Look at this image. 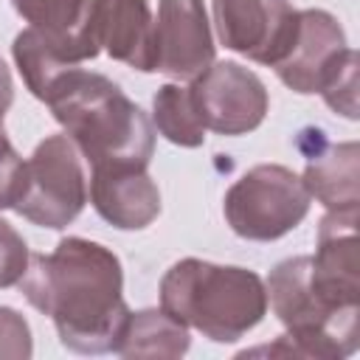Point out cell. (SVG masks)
<instances>
[{
  "label": "cell",
  "mask_w": 360,
  "mask_h": 360,
  "mask_svg": "<svg viewBox=\"0 0 360 360\" xmlns=\"http://www.w3.org/2000/svg\"><path fill=\"white\" fill-rule=\"evenodd\" d=\"M20 290L34 309L53 321L65 349L76 354L115 352L129 307L121 259L107 245L65 236L51 253H31Z\"/></svg>",
  "instance_id": "cell-1"
},
{
  "label": "cell",
  "mask_w": 360,
  "mask_h": 360,
  "mask_svg": "<svg viewBox=\"0 0 360 360\" xmlns=\"http://www.w3.org/2000/svg\"><path fill=\"white\" fill-rule=\"evenodd\" d=\"M267 304L284 323V335L273 346L245 354H281V357H321L340 360L357 349L360 290L340 287L323 278L309 256H290L267 276Z\"/></svg>",
  "instance_id": "cell-2"
},
{
  "label": "cell",
  "mask_w": 360,
  "mask_h": 360,
  "mask_svg": "<svg viewBox=\"0 0 360 360\" xmlns=\"http://www.w3.org/2000/svg\"><path fill=\"white\" fill-rule=\"evenodd\" d=\"M79 155L96 166H149L155 152L152 118L107 76L73 68L45 96Z\"/></svg>",
  "instance_id": "cell-3"
},
{
  "label": "cell",
  "mask_w": 360,
  "mask_h": 360,
  "mask_svg": "<svg viewBox=\"0 0 360 360\" xmlns=\"http://www.w3.org/2000/svg\"><path fill=\"white\" fill-rule=\"evenodd\" d=\"M160 309L214 343H233L267 315V290L248 267L188 256L163 273Z\"/></svg>",
  "instance_id": "cell-4"
},
{
  "label": "cell",
  "mask_w": 360,
  "mask_h": 360,
  "mask_svg": "<svg viewBox=\"0 0 360 360\" xmlns=\"http://www.w3.org/2000/svg\"><path fill=\"white\" fill-rule=\"evenodd\" d=\"M309 191L304 180L278 163L248 169L222 200L231 231L250 242H273L290 233L309 214Z\"/></svg>",
  "instance_id": "cell-5"
},
{
  "label": "cell",
  "mask_w": 360,
  "mask_h": 360,
  "mask_svg": "<svg viewBox=\"0 0 360 360\" xmlns=\"http://www.w3.org/2000/svg\"><path fill=\"white\" fill-rule=\"evenodd\" d=\"M84 202L87 177L79 149L65 132L48 135L25 160L22 191L14 211L39 228L62 231L84 211Z\"/></svg>",
  "instance_id": "cell-6"
},
{
  "label": "cell",
  "mask_w": 360,
  "mask_h": 360,
  "mask_svg": "<svg viewBox=\"0 0 360 360\" xmlns=\"http://www.w3.org/2000/svg\"><path fill=\"white\" fill-rule=\"evenodd\" d=\"M188 90L205 129L217 135H248L270 110L264 82L233 59L211 62Z\"/></svg>",
  "instance_id": "cell-7"
},
{
  "label": "cell",
  "mask_w": 360,
  "mask_h": 360,
  "mask_svg": "<svg viewBox=\"0 0 360 360\" xmlns=\"http://www.w3.org/2000/svg\"><path fill=\"white\" fill-rule=\"evenodd\" d=\"M211 11L219 42L267 68L284 56L298 22L287 0H211Z\"/></svg>",
  "instance_id": "cell-8"
},
{
  "label": "cell",
  "mask_w": 360,
  "mask_h": 360,
  "mask_svg": "<svg viewBox=\"0 0 360 360\" xmlns=\"http://www.w3.org/2000/svg\"><path fill=\"white\" fill-rule=\"evenodd\" d=\"M352 48L346 45V31L323 8L298 11V22L284 56L273 65L276 76L295 93H321L338 68L346 62Z\"/></svg>",
  "instance_id": "cell-9"
},
{
  "label": "cell",
  "mask_w": 360,
  "mask_h": 360,
  "mask_svg": "<svg viewBox=\"0 0 360 360\" xmlns=\"http://www.w3.org/2000/svg\"><path fill=\"white\" fill-rule=\"evenodd\" d=\"M217 45L202 0H160L155 20V70L180 82L214 62Z\"/></svg>",
  "instance_id": "cell-10"
},
{
  "label": "cell",
  "mask_w": 360,
  "mask_h": 360,
  "mask_svg": "<svg viewBox=\"0 0 360 360\" xmlns=\"http://www.w3.org/2000/svg\"><path fill=\"white\" fill-rule=\"evenodd\" d=\"M90 202L96 214L118 231H141L160 214V191L146 166L90 169Z\"/></svg>",
  "instance_id": "cell-11"
},
{
  "label": "cell",
  "mask_w": 360,
  "mask_h": 360,
  "mask_svg": "<svg viewBox=\"0 0 360 360\" xmlns=\"http://www.w3.org/2000/svg\"><path fill=\"white\" fill-rule=\"evenodd\" d=\"M304 186L326 211L360 208V149L354 141L332 143L321 129H304Z\"/></svg>",
  "instance_id": "cell-12"
},
{
  "label": "cell",
  "mask_w": 360,
  "mask_h": 360,
  "mask_svg": "<svg viewBox=\"0 0 360 360\" xmlns=\"http://www.w3.org/2000/svg\"><path fill=\"white\" fill-rule=\"evenodd\" d=\"M90 28L110 59L141 73L155 70V20L146 0H90Z\"/></svg>",
  "instance_id": "cell-13"
},
{
  "label": "cell",
  "mask_w": 360,
  "mask_h": 360,
  "mask_svg": "<svg viewBox=\"0 0 360 360\" xmlns=\"http://www.w3.org/2000/svg\"><path fill=\"white\" fill-rule=\"evenodd\" d=\"M98 42L90 34L82 37H56V34H45L39 28H25L14 37L11 45V56L14 65L25 82V87L45 101L48 90L53 87V82L73 70L82 68V62L96 59L98 56Z\"/></svg>",
  "instance_id": "cell-14"
},
{
  "label": "cell",
  "mask_w": 360,
  "mask_h": 360,
  "mask_svg": "<svg viewBox=\"0 0 360 360\" xmlns=\"http://www.w3.org/2000/svg\"><path fill=\"white\" fill-rule=\"evenodd\" d=\"M191 346L188 326L166 315L163 309H138L129 312L118 335L115 354L121 357H183Z\"/></svg>",
  "instance_id": "cell-15"
},
{
  "label": "cell",
  "mask_w": 360,
  "mask_h": 360,
  "mask_svg": "<svg viewBox=\"0 0 360 360\" xmlns=\"http://www.w3.org/2000/svg\"><path fill=\"white\" fill-rule=\"evenodd\" d=\"M152 127L174 146L194 149L205 143V124L183 84H160L152 98Z\"/></svg>",
  "instance_id": "cell-16"
},
{
  "label": "cell",
  "mask_w": 360,
  "mask_h": 360,
  "mask_svg": "<svg viewBox=\"0 0 360 360\" xmlns=\"http://www.w3.org/2000/svg\"><path fill=\"white\" fill-rule=\"evenodd\" d=\"M14 11L45 34L82 37L90 34V0H11ZM96 39V37H93Z\"/></svg>",
  "instance_id": "cell-17"
},
{
  "label": "cell",
  "mask_w": 360,
  "mask_h": 360,
  "mask_svg": "<svg viewBox=\"0 0 360 360\" xmlns=\"http://www.w3.org/2000/svg\"><path fill=\"white\" fill-rule=\"evenodd\" d=\"M321 96L343 118H352V121L357 118V53L354 51L346 56V62L338 68V73L321 90Z\"/></svg>",
  "instance_id": "cell-18"
},
{
  "label": "cell",
  "mask_w": 360,
  "mask_h": 360,
  "mask_svg": "<svg viewBox=\"0 0 360 360\" xmlns=\"http://www.w3.org/2000/svg\"><path fill=\"white\" fill-rule=\"evenodd\" d=\"M28 259H31V250L25 239L11 222L0 217V290L20 284V278L25 276Z\"/></svg>",
  "instance_id": "cell-19"
},
{
  "label": "cell",
  "mask_w": 360,
  "mask_h": 360,
  "mask_svg": "<svg viewBox=\"0 0 360 360\" xmlns=\"http://www.w3.org/2000/svg\"><path fill=\"white\" fill-rule=\"evenodd\" d=\"M31 354L34 338L28 321L11 307H0V360H28Z\"/></svg>",
  "instance_id": "cell-20"
},
{
  "label": "cell",
  "mask_w": 360,
  "mask_h": 360,
  "mask_svg": "<svg viewBox=\"0 0 360 360\" xmlns=\"http://www.w3.org/2000/svg\"><path fill=\"white\" fill-rule=\"evenodd\" d=\"M22 174H25V160L8 141L3 124H0V211L14 208L22 191Z\"/></svg>",
  "instance_id": "cell-21"
},
{
  "label": "cell",
  "mask_w": 360,
  "mask_h": 360,
  "mask_svg": "<svg viewBox=\"0 0 360 360\" xmlns=\"http://www.w3.org/2000/svg\"><path fill=\"white\" fill-rule=\"evenodd\" d=\"M11 101H14V82H11V70H8V65L0 59V124H3V115L8 112Z\"/></svg>",
  "instance_id": "cell-22"
}]
</instances>
